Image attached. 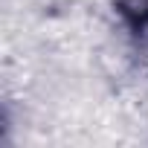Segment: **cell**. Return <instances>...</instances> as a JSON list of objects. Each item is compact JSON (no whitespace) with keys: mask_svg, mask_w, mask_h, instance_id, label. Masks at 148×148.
<instances>
[{"mask_svg":"<svg viewBox=\"0 0 148 148\" xmlns=\"http://www.w3.org/2000/svg\"><path fill=\"white\" fill-rule=\"evenodd\" d=\"M122 15L134 23H148V0H122Z\"/></svg>","mask_w":148,"mask_h":148,"instance_id":"obj_1","label":"cell"}]
</instances>
